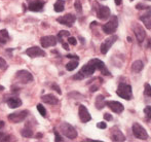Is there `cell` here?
<instances>
[{"mask_svg":"<svg viewBox=\"0 0 151 142\" xmlns=\"http://www.w3.org/2000/svg\"><path fill=\"white\" fill-rule=\"evenodd\" d=\"M116 93H117V95L120 97V98L124 99V100H131L132 96H133L132 86L127 84H119Z\"/></svg>","mask_w":151,"mask_h":142,"instance_id":"cell-1","label":"cell"},{"mask_svg":"<svg viewBox=\"0 0 151 142\" xmlns=\"http://www.w3.org/2000/svg\"><path fill=\"white\" fill-rule=\"evenodd\" d=\"M118 27V19L116 16H112L111 19L106 23L105 25H103L102 29L103 31L106 33V34H113L114 32L116 31Z\"/></svg>","mask_w":151,"mask_h":142,"instance_id":"cell-2","label":"cell"},{"mask_svg":"<svg viewBox=\"0 0 151 142\" xmlns=\"http://www.w3.org/2000/svg\"><path fill=\"white\" fill-rule=\"evenodd\" d=\"M60 130L62 134L65 135L67 138L69 139H75L77 137V132L76 130L68 123H62L60 125Z\"/></svg>","mask_w":151,"mask_h":142,"instance_id":"cell-3","label":"cell"},{"mask_svg":"<svg viewBox=\"0 0 151 142\" xmlns=\"http://www.w3.org/2000/svg\"><path fill=\"white\" fill-rule=\"evenodd\" d=\"M133 134L136 138L140 139V140H146L148 138V134L146 130L138 123H135L133 125Z\"/></svg>","mask_w":151,"mask_h":142,"instance_id":"cell-4","label":"cell"},{"mask_svg":"<svg viewBox=\"0 0 151 142\" xmlns=\"http://www.w3.org/2000/svg\"><path fill=\"white\" fill-rule=\"evenodd\" d=\"M29 114V111L28 110H23V111H19V112H16V113H12L8 115V120L10 122L14 123V124H19V123L23 122L25 118L28 116Z\"/></svg>","mask_w":151,"mask_h":142,"instance_id":"cell-5","label":"cell"},{"mask_svg":"<svg viewBox=\"0 0 151 142\" xmlns=\"http://www.w3.org/2000/svg\"><path fill=\"white\" fill-rule=\"evenodd\" d=\"M16 78L22 84H28V82H31L33 80V76L29 71L27 70H20L17 72L16 74Z\"/></svg>","mask_w":151,"mask_h":142,"instance_id":"cell-6","label":"cell"},{"mask_svg":"<svg viewBox=\"0 0 151 142\" xmlns=\"http://www.w3.org/2000/svg\"><path fill=\"white\" fill-rule=\"evenodd\" d=\"M60 24L62 25H65V26H68V27H71L72 25L74 24V22L76 21V17L74 14H65L63 17H60V18L57 19Z\"/></svg>","mask_w":151,"mask_h":142,"instance_id":"cell-7","label":"cell"},{"mask_svg":"<svg viewBox=\"0 0 151 142\" xmlns=\"http://www.w3.org/2000/svg\"><path fill=\"white\" fill-rule=\"evenodd\" d=\"M58 42L57 37L55 36H43L40 38V43H41L42 48H50V46H55Z\"/></svg>","mask_w":151,"mask_h":142,"instance_id":"cell-8","label":"cell"},{"mask_svg":"<svg viewBox=\"0 0 151 142\" xmlns=\"http://www.w3.org/2000/svg\"><path fill=\"white\" fill-rule=\"evenodd\" d=\"M28 9L31 12H41L43 9L44 2L41 0H28Z\"/></svg>","mask_w":151,"mask_h":142,"instance_id":"cell-9","label":"cell"},{"mask_svg":"<svg viewBox=\"0 0 151 142\" xmlns=\"http://www.w3.org/2000/svg\"><path fill=\"white\" fill-rule=\"evenodd\" d=\"M26 54L28 55L31 58H37V57H44L45 56V52L43 50H41L38 46H32V48H29L28 50H26Z\"/></svg>","mask_w":151,"mask_h":142,"instance_id":"cell-10","label":"cell"},{"mask_svg":"<svg viewBox=\"0 0 151 142\" xmlns=\"http://www.w3.org/2000/svg\"><path fill=\"white\" fill-rule=\"evenodd\" d=\"M116 39H117V36L116 35H113V36H111V37L107 38V39H106L105 41L101 44V53L102 54H104V55L107 54V52L112 46V44L116 41Z\"/></svg>","mask_w":151,"mask_h":142,"instance_id":"cell-11","label":"cell"},{"mask_svg":"<svg viewBox=\"0 0 151 142\" xmlns=\"http://www.w3.org/2000/svg\"><path fill=\"white\" fill-rule=\"evenodd\" d=\"M133 30H134V33H135L136 37H137V39H138V41H139V42H142L144 39H145L146 32H145V30H144V28L141 26V25H139V24L134 25Z\"/></svg>","mask_w":151,"mask_h":142,"instance_id":"cell-12","label":"cell"},{"mask_svg":"<svg viewBox=\"0 0 151 142\" xmlns=\"http://www.w3.org/2000/svg\"><path fill=\"white\" fill-rule=\"evenodd\" d=\"M96 70H97V69H96L95 65L90 61V63H88V64L84 65V66L82 67L81 70H80V73H81L84 77H90V76H91L93 73H95Z\"/></svg>","mask_w":151,"mask_h":142,"instance_id":"cell-13","label":"cell"},{"mask_svg":"<svg viewBox=\"0 0 151 142\" xmlns=\"http://www.w3.org/2000/svg\"><path fill=\"white\" fill-rule=\"evenodd\" d=\"M106 105L115 113H121L124 109L123 105L117 101H106Z\"/></svg>","mask_w":151,"mask_h":142,"instance_id":"cell-14","label":"cell"},{"mask_svg":"<svg viewBox=\"0 0 151 142\" xmlns=\"http://www.w3.org/2000/svg\"><path fill=\"white\" fill-rule=\"evenodd\" d=\"M78 113H79L80 120H81L82 123H88L91 120V116L90 112H88V110L86 109V107L84 106V105H80Z\"/></svg>","mask_w":151,"mask_h":142,"instance_id":"cell-15","label":"cell"},{"mask_svg":"<svg viewBox=\"0 0 151 142\" xmlns=\"http://www.w3.org/2000/svg\"><path fill=\"white\" fill-rule=\"evenodd\" d=\"M91 62L95 65L96 69H98V70H100L102 72V74H104V75H110L109 71L106 68L105 64H104L101 60H99V59H93V60H91Z\"/></svg>","mask_w":151,"mask_h":142,"instance_id":"cell-16","label":"cell"},{"mask_svg":"<svg viewBox=\"0 0 151 142\" xmlns=\"http://www.w3.org/2000/svg\"><path fill=\"white\" fill-rule=\"evenodd\" d=\"M97 17L100 20H107L110 17V9L108 6H100L97 10Z\"/></svg>","mask_w":151,"mask_h":142,"instance_id":"cell-17","label":"cell"},{"mask_svg":"<svg viewBox=\"0 0 151 142\" xmlns=\"http://www.w3.org/2000/svg\"><path fill=\"white\" fill-rule=\"evenodd\" d=\"M41 100L43 101L44 103H46V104H50V105H56L58 104L59 100L57 97H55L54 95H44V96L41 97Z\"/></svg>","mask_w":151,"mask_h":142,"instance_id":"cell-18","label":"cell"},{"mask_svg":"<svg viewBox=\"0 0 151 142\" xmlns=\"http://www.w3.org/2000/svg\"><path fill=\"white\" fill-rule=\"evenodd\" d=\"M7 105L9 106V108L14 109V108H18L22 105V101L18 97H12L7 100Z\"/></svg>","mask_w":151,"mask_h":142,"instance_id":"cell-19","label":"cell"},{"mask_svg":"<svg viewBox=\"0 0 151 142\" xmlns=\"http://www.w3.org/2000/svg\"><path fill=\"white\" fill-rule=\"evenodd\" d=\"M111 140L112 141H124L125 137L119 130H116V128H115V129H113V131H112Z\"/></svg>","mask_w":151,"mask_h":142,"instance_id":"cell-20","label":"cell"},{"mask_svg":"<svg viewBox=\"0 0 151 142\" xmlns=\"http://www.w3.org/2000/svg\"><path fill=\"white\" fill-rule=\"evenodd\" d=\"M143 67H144L143 62L140 60H137L133 63V65H132V71H133L134 73H139V72L142 71Z\"/></svg>","mask_w":151,"mask_h":142,"instance_id":"cell-21","label":"cell"},{"mask_svg":"<svg viewBox=\"0 0 151 142\" xmlns=\"http://www.w3.org/2000/svg\"><path fill=\"white\" fill-rule=\"evenodd\" d=\"M105 105H106V102H105V98H104V96L99 95V96L96 98V107H97L98 109H102Z\"/></svg>","mask_w":151,"mask_h":142,"instance_id":"cell-22","label":"cell"},{"mask_svg":"<svg viewBox=\"0 0 151 142\" xmlns=\"http://www.w3.org/2000/svg\"><path fill=\"white\" fill-rule=\"evenodd\" d=\"M65 8V1L64 0H57V2L55 3L54 9L57 12H62Z\"/></svg>","mask_w":151,"mask_h":142,"instance_id":"cell-23","label":"cell"},{"mask_svg":"<svg viewBox=\"0 0 151 142\" xmlns=\"http://www.w3.org/2000/svg\"><path fill=\"white\" fill-rule=\"evenodd\" d=\"M140 20L144 23V26L147 29H151V17L148 14H144V16L140 17Z\"/></svg>","mask_w":151,"mask_h":142,"instance_id":"cell-24","label":"cell"},{"mask_svg":"<svg viewBox=\"0 0 151 142\" xmlns=\"http://www.w3.org/2000/svg\"><path fill=\"white\" fill-rule=\"evenodd\" d=\"M78 67V60H75V61H70L69 63H67L66 65V69L68 71H73L74 69H76Z\"/></svg>","mask_w":151,"mask_h":142,"instance_id":"cell-25","label":"cell"},{"mask_svg":"<svg viewBox=\"0 0 151 142\" xmlns=\"http://www.w3.org/2000/svg\"><path fill=\"white\" fill-rule=\"evenodd\" d=\"M9 39V36H8L7 30H0V42L1 43H5L7 40Z\"/></svg>","mask_w":151,"mask_h":142,"instance_id":"cell-26","label":"cell"},{"mask_svg":"<svg viewBox=\"0 0 151 142\" xmlns=\"http://www.w3.org/2000/svg\"><path fill=\"white\" fill-rule=\"evenodd\" d=\"M21 134L23 135L24 137H27V138H30V137L33 136V131L31 129H23Z\"/></svg>","mask_w":151,"mask_h":142,"instance_id":"cell-27","label":"cell"},{"mask_svg":"<svg viewBox=\"0 0 151 142\" xmlns=\"http://www.w3.org/2000/svg\"><path fill=\"white\" fill-rule=\"evenodd\" d=\"M70 36V32H68V31H60L59 32V34H58V37H57V39L59 40V41H62L63 40V38L64 37H69Z\"/></svg>","mask_w":151,"mask_h":142,"instance_id":"cell-28","label":"cell"},{"mask_svg":"<svg viewBox=\"0 0 151 142\" xmlns=\"http://www.w3.org/2000/svg\"><path fill=\"white\" fill-rule=\"evenodd\" d=\"M37 110L39 111V113L41 114L43 117H45L46 116V110H45V108H44L43 105H41V104H38L37 105Z\"/></svg>","mask_w":151,"mask_h":142,"instance_id":"cell-29","label":"cell"},{"mask_svg":"<svg viewBox=\"0 0 151 142\" xmlns=\"http://www.w3.org/2000/svg\"><path fill=\"white\" fill-rule=\"evenodd\" d=\"M144 94L148 97H151V86L149 84H145V90H144Z\"/></svg>","mask_w":151,"mask_h":142,"instance_id":"cell-30","label":"cell"},{"mask_svg":"<svg viewBox=\"0 0 151 142\" xmlns=\"http://www.w3.org/2000/svg\"><path fill=\"white\" fill-rule=\"evenodd\" d=\"M10 136L5 133H0V142L1 141H9Z\"/></svg>","mask_w":151,"mask_h":142,"instance_id":"cell-31","label":"cell"},{"mask_svg":"<svg viewBox=\"0 0 151 142\" xmlns=\"http://www.w3.org/2000/svg\"><path fill=\"white\" fill-rule=\"evenodd\" d=\"M144 113L147 118H151V106H146L144 108Z\"/></svg>","mask_w":151,"mask_h":142,"instance_id":"cell-32","label":"cell"},{"mask_svg":"<svg viewBox=\"0 0 151 142\" xmlns=\"http://www.w3.org/2000/svg\"><path fill=\"white\" fill-rule=\"evenodd\" d=\"M6 67H7V64H6L5 60L0 57V69H3L4 70V69H6Z\"/></svg>","mask_w":151,"mask_h":142,"instance_id":"cell-33","label":"cell"},{"mask_svg":"<svg viewBox=\"0 0 151 142\" xmlns=\"http://www.w3.org/2000/svg\"><path fill=\"white\" fill-rule=\"evenodd\" d=\"M68 43L71 44V45H76L77 41H76V39L74 37H71V36H69V37H68Z\"/></svg>","mask_w":151,"mask_h":142,"instance_id":"cell-34","label":"cell"},{"mask_svg":"<svg viewBox=\"0 0 151 142\" xmlns=\"http://www.w3.org/2000/svg\"><path fill=\"white\" fill-rule=\"evenodd\" d=\"M75 8L78 12H81V10H82L81 9V3H80L79 0H77V1L75 2Z\"/></svg>","mask_w":151,"mask_h":142,"instance_id":"cell-35","label":"cell"},{"mask_svg":"<svg viewBox=\"0 0 151 142\" xmlns=\"http://www.w3.org/2000/svg\"><path fill=\"white\" fill-rule=\"evenodd\" d=\"M84 78V76L82 75L81 73H80V71L78 72L77 74H75V75L73 76V79H78V80H81V79H83Z\"/></svg>","mask_w":151,"mask_h":142,"instance_id":"cell-36","label":"cell"},{"mask_svg":"<svg viewBox=\"0 0 151 142\" xmlns=\"http://www.w3.org/2000/svg\"><path fill=\"white\" fill-rule=\"evenodd\" d=\"M52 88L54 89V90L56 91V92L58 93V94H60V95L62 94V92H61V90H60V86H59L58 84H52Z\"/></svg>","mask_w":151,"mask_h":142,"instance_id":"cell-37","label":"cell"},{"mask_svg":"<svg viewBox=\"0 0 151 142\" xmlns=\"http://www.w3.org/2000/svg\"><path fill=\"white\" fill-rule=\"evenodd\" d=\"M97 127H98L99 129H106V128H107V125H106V123L100 122V123H98Z\"/></svg>","mask_w":151,"mask_h":142,"instance_id":"cell-38","label":"cell"},{"mask_svg":"<svg viewBox=\"0 0 151 142\" xmlns=\"http://www.w3.org/2000/svg\"><path fill=\"white\" fill-rule=\"evenodd\" d=\"M136 7L138 8V9H148V8L150 7V6H147V5H142V4H138Z\"/></svg>","mask_w":151,"mask_h":142,"instance_id":"cell-39","label":"cell"},{"mask_svg":"<svg viewBox=\"0 0 151 142\" xmlns=\"http://www.w3.org/2000/svg\"><path fill=\"white\" fill-rule=\"evenodd\" d=\"M55 136H56V139H55V140L56 141H63V139H62V137L60 136V134H59L58 132H55Z\"/></svg>","mask_w":151,"mask_h":142,"instance_id":"cell-40","label":"cell"},{"mask_svg":"<svg viewBox=\"0 0 151 142\" xmlns=\"http://www.w3.org/2000/svg\"><path fill=\"white\" fill-rule=\"evenodd\" d=\"M104 118H105L106 120H112V115L109 113H105L104 114Z\"/></svg>","mask_w":151,"mask_h":142,"instance_id":"cell-41","label":"cell"},{"mask_svg":"<svg viewBox=\"0 0 151 142\" xmlns=\"http://www.w3.org/2000/svg\"><path fill=\"white\" fill-rule=\"evenodd\" d=\"M67 58H69V59H75V60H79V58H78L77 56H75V55H67Z\"/></svg>","mask_w":151,"mask_h":142,"instance_id":"cell-42","label":"cell"},{"mask_svg":"<svg viewBox=\"0 0 151 142\" xmlns=\"http://www.w3.org/2000/svg\"><path fill=\"white\" fill-rule=\"evenodd\" d=\"M61 43H62V45H63V48H65L66 50H69V45H68L67 43H65V42H64V41H62Z\"/></svg>","mask_w":151,"mask_h":142,"instance_id":"cell-43","label":"cell"},{"mask_svg":"<svg viewBox=\"0 0 151 142\" xmlns=\"http://www.w3.org/2000/svg\"><path fill=\"white\" fill-rule=\"evenodd\" d=\"M114 1H115V4H116V5H120L121 2H122V0H114Z\"/></svg>","mask_w":151,"mask_h":142,"instance_id":"cell-44","label":"cell"},{"mask_svg":"<svg viewBox=\"0 0 151 142\" xmlns=\"http://www.w3.org/2000/svg\"><path fill=\"white\" fill-rule=\"evenodd\" d=\"M4 127V122L3 120H0V130Z\"/></svg>","mask_w":151,"mask_h":142,"instance_id":"cell-45","label":"cell"},{"mask_svg":"<svg viewBox=\"0 0 151 142\" xmlns=\"http://www.w3.org/2000/svg\"><path fill=\"white\" fill-rule=\"evenodd\" d=\"M148 46H149V48H151V39L149 40V41H148Z\"/></svg>","mask_w":151,"mask_h":142,"instance_id":"cell-46","label":"cell"},{"mask_svg":"<svg viewBox=\"0 0 151 142\" xmlns=\"http://www.w3.org/2000/svg\"><path fill=\"white\" fill-rule=\"evenodd\" d=\"M147 1H151V0H147Z\"/></svg>","mask_w":151,"mask_h":142,"instance_id":"cell-47","label":"cell"},{"mask_svg":"<svg viewBox=\"0 0 151 142\" xmlns=\"http://www.w3.org/2000/svg\"><path fill=\"white\" fill-rule=\"evenodd\" d=\"M131 1H133V0H131Z\"/></svg>","mask_w":151,"mask_h":142,"instance_id":"cell-48","label":"cell"}]
</instances>
